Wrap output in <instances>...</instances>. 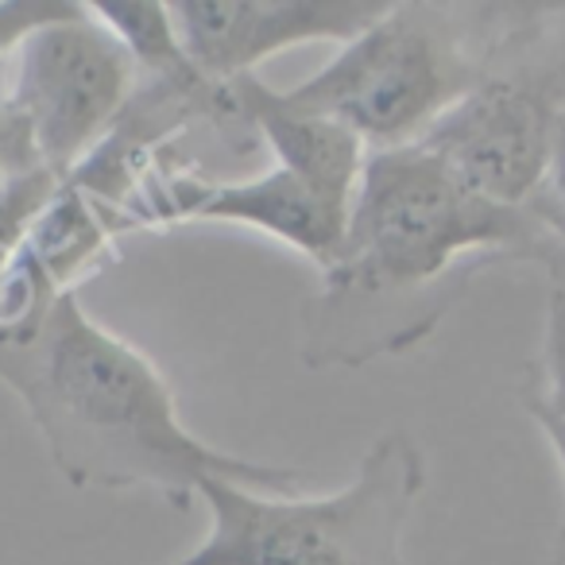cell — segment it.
<instances>
[{
	"mask_svg": "<svg viewBox=\"0 0 565 565\" xmlns=\"http://www.w3.org/2000/svg\"><path fill=\"white\" fill-rule=\"evenodd\" d=\"M423 488L426 457L407 430L372 441L330 495H267L210 477L198 484L210 531L174 565H407L403 531Z\"/></svg>",
	"mask_w": 565,
	"mask_h": 565,
	"instance_id": "4",
	"label": "cell"
},
{
	"mask_svg": "<svg viewBox=\"0 0 565 565\" xmlns=\"http://www.w3.org/2000/svg\"><path fill=\"white\" fill-rule=\"evenodd\" d=\"M0 384L24 403L71 488H151L174 511L210 477L291 495L295 469L248 461L202 441L179 418L167 376L105 330L78 291H63L32 326L0 333Z\"/></svg>",
	"mask_w": 565,
	"mask_h": 565,
	"instance_id": "2",
	"label": "cell"
},
{
	"mask_svg": "<svg viewBox=\"0 0 565 565\" xmlns=\"http://www.w3.org/2000/svg\"><path fill=\"white\" fill-rule=\"evenodd\" d=\"M89 12L117 35L140 78H202L186 58V51H182L179 32L171 24V9L163 0H89Z\"/></svg>",
	"mask_w": 565,
	"mask_h": 565,
	"instance_id": "10",
	"label": "cell"
},
{
	"mask_svg": "<svg viewBox=\"0 0 565 565\" xmlns=\"http://www.w3.org/2000/svg\"><path fill=\"white\" fill-rule=\"evenodd\" d=\"M519 403L534 418V426L546 434L565 477V287H550L542 345L523 369ZM546 565H565V523L557 531L554 554H550Z\"/></svg>",
	"mask_w": 565,
	"mask_h": 565,
	"instance_id": "9",
	"label": "cell"
},
{
	"mask_svg": "<svg viewBox=\"0 0 565 565\" xmlns=\"http://www.w3.org/2000/svg\"><path fill=\"white\" fill-rule=\"evenodd\" d=\"M0 97L20 125L35 167L66 182L109 136L136 94V63L120 40L74 0L71 12L35 28L4 63Z\"/></svg>",
	"mask_w": 565,
	"mask_h": 565,
	"instance_id": "6",
	"label": "cell"
},
{
	"mask_svg": "<svg viewBox=\"0 0 565 565\" xmlns=\"http://www.w3.org/2000/svg\"><path fill=\"white\" fill-rule=\"evenodd\" d=\"M167 9L194 71L228 86L299 43L345 47L392 9V0H171Z\"/></svg>",
	"mask_w": 565,
	"mask_h": 565,
	"instance_id": "8",
	"label": "cell"
},
{
	"mask_svg": "<svg viewBox=\"0 0 565 565\" xmlns=\"http://www.w3.org/2000/svg\"><path fill=\"white\" fill-rule=\"evenodd\" d=\"M24 171H40V167H35L24 132H20L12 113L4 109V97H0V182H9L12 174H24Z\"/></svg>",
	"mask_w": 565,
	"mask_h": 565,
	"instance_id": "13",
	"label": "cell"
},
{
	"mask_svg": "<svg viewBox=\"0 0 565 565\" xmlns=\"http://www.w3.org/2000/svg\"><path fill=\"white\" fill-rule=\"evenodd\" d=\"M562 120L565 4H523L484 78L415 143L472 194L523 210L546 179Z\"/></svg>",
	"mask_w": 565,
	"mask_h": 565,
	"instance_id": "5",
	"label": "cell"
},
{
	"mask_svg": "<svg viewBox=\"0 0 565 565\" xmlns=\"http://www.w3.org/2000/svg\"><path fill=\"white\" fill-rule=\"evenodd\" d=\"M531 210L546 225L550 248H554L546 267L550 287H565V120H562V132H557L554 156H550L546 179H542V186L531 198Z\"/></svg>",
	"mask_w": 565,
	"mask_h": 565,
	"instance_id": "11",
	"label": "cell"
},
{
	"mask_svg": "<svg viewBox=\"0 0 565 565\" xmlns=\"http://www.w3.org/2000/svg\"><path fill=\"white\" fill-rule=\"evenodd\" d=\"M523 4H392L279 105L345 125L369 151L423 140L488 71Z\"/></svg>",
	"mask_w": 565,
	"mask_h": 565,
	"instance_id": "3",
	"label": "cell"
},
{
	"mask_svg": "<svg viewBox=\"0 0 565 565\" xmlns=\"http://www.w3.org/2000/svg\"><path fill=\"white\" fill-rule=\"evenodd\" d=\"M74 0H0V63L51 20L66 17Z\"/></svg>",
	"mask_w": 565,
	"mask_h": 565,
	"instance_id": "12",
	"label": "cell"
},
{
	"mask_svg": "<svg viewBox=\"0 0 565 565\" xmlns=\"http://www.w3.org/2000/svg\"><path fill=\"white\" fill-rule=\"evenodd\" d=\"M550 233L531 205L472 194L418 143L369 151L341 252L302 318L310 369H361L411 353L492 264L550 267Z\"/></svg>",
	"mask_w": 565,
	"mask_h": 565,
	"instance_id": "1",
	"label": "cell"
},
{
	"mask_svg": "<svg viewBox=\"0 0 565 565\" xmlns=\"http://www.w3.org/2000/svg\"><path fill=\"white\" fill-rule=\"evenodd\" d=\"M171 148L159 151L143 171L140 186L125 205V228L182 225V221H233L275 241L291 244L318 267H330L341 252L349 225V205L330 202L295 171L275 163L248 182H217L182 163H171Z\"/></svg>",
	"mask_w": 565,
	"mask_h": 565,
	"instance_id": "7",
	"label": "cell"
}]
</instances>
